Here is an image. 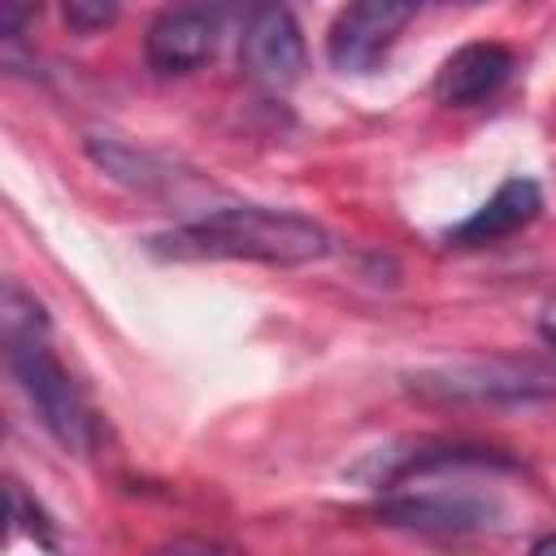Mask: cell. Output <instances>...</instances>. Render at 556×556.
Returning <instances> with one entry per match:
<instances>
[{
  "label": "cell",
  "instance_id": "ba28073f",
  "mask_svg": "<svg viewBox=\"0 0 556 556\" xmlns=\"http://www.w3.org/2000/svg\"><path fill=\"white\" fill-rule=\"evenodd\" d=\"M543 208V191L534 178H508L500 182V191L478 208L469 213L456 230H452V243L460 248H478V243H495V239H508L517 235L521 226H530Z\"/></svg>",
  "mask_w": 556,
  "mask_h": 556
},
{
  "label": "cell",
  "instance_id": "3957f363",
  "mask_svg": "<svg viewBox=\"0 0 556 556\" xmlns=\"http://www.w3.org/2000/svg\"><path fill=\"white\" fill-rule=\"evenodd\" d=\"M239 22V56L248 78L287 91L304 74V35L282 0H222Z\"/></svg>",
  "mask_w": 556,
  "mask_h": 556
},
{
  "label": "cell",
  "instance_id": "7a4b0ae2",
  "mask_svg": "<svg viewBox=\"0 0 556 556\" xmlns=\"http://www.w3.org/2000/svg\"><path fill=\"white\" fill-rule=\"evenodd\" d=\"M0 326H4V365L13 382L22 387V395L30 400L35 417L65 452L83 456L91 447V408L83 391L74 387V378L65 374V365L48 348L43 308L9 282L4 304H0Z\"/></svg>",
  "mask_w": 556,
  "mask_h": 556
},
{
  "label": "cell",
  "instance_id": "8992f818",
  "mask_svg": "<svg viewBox=\"0 0 556 556\" xmlns=\"http://www.w3.org/2000/svg\"><path fill=\"white\" fill-rule=\"evenodd\" d=\"M513 74V52L504 43H465L456 48L439 74H434V100L439 104H478L491 91L504 87V78Z\"/></svg>",
  "mask_w": 556,
  "mask_h": 556
},
{
  "label": "cell",
  "instance_id": "52a82bcc",
  "mask_svg": "<svg viewBox=\"0 0 556 556\" xmlns=\"http://www.w3.org/2000/svg\"><path fill=\"white\" fill-rule=\"evenodd\" d=\"M387 526L400 530H421V534H465V530H486L495 508L473 495H400L378 508Z\"/></svg>",
  "mask_w": 556,
  "mask_h": 556
},
{
  "label": "cell",
  "instance_id": "9c48e42d",
  "mask_svg": "<svg viewBox=\"0 0 556 556\" xmlns=\"http://www.w3.org/2000/svg\"><path fill=\"white\" fill-rule=\"evenodd\" d=\"M87 156H91L104 174H113L117 182H126V187H135V191H143V195H174V174H169V165H161L156 156H148V152H139V148L113 139V135H87Z\"/></svg>",
  "mask_w": 556,
  "mask_h": 556
},
{
  "label": "cell",
  "instance_id": "6da1fadb",
  "mask_svg": "<svg viewBox=\"0 0 556 556\" xmlns=\"http://www.w3.org/2000/svg\"><path fill=\"white\" fill-rule=\"evenodd\" d=\"M152 252L174 261H256V265H313L330 256V235L304 213L230 204L156 235Z\"/></svg>",
  "mask_w": 556,
  "mask_h": 556
},
{
  "label": "cell",
  "instance_id": "5b68a950",
  "mask_svg": "<svg viewBox=\"0 0 556 556\" xmlns=\"http://www.w3.org/2000/svg\"><path fill=\"white\" fill-rule=\"evenodd\" d=\"M217 43V4L204 0H169L143 39V52L152 61V70L161 74H187L195 65L208 61Z\"/></svg>",
  "mask_w": 556,
  "mask_h": 556
},
{
  "label": "cell",
  "instance_id": "277c9868",
  "mask_svg": "<svg viewBox=\"0 0 556 556\" xmlns=\"http://www.w3.org/2000/svg\"><path fill=\"white\" fill-rule=\"evenodd\" d=\"M417 4L421 0H348L326 35L330 65L343 74H369L417 17Z\"/></svg>",
  "mask_w": 556,
  "mask_h": 556
},
{
  "label": "cell",
  "instance_id": "8fae6325",
  "mask_svg": "<svg viewBox=\"0 0 556 556\" xmlns=\"http://www.w3.org/2000/svg\"><path fill=\"white\" fill-rule=\"evenodd\" d=\"M9 517H13V521H26V530H30L43 547H52V534H48V521H43L39 504H30L26 491H22V482H13V478H9Z\"/></svg>",
  "mask_w": 556,
  "mask_h": 556
},
{
  "label": "cell",
  "instance_id": "7c38bea8",
  "mask_svg": "<svg viewBox=\"0 0 556 556\" xmlns=\"http://www.w3.org/2000/svg\"><path fill=\"white\" fill-rule=\"evenodd\" d=\"M43 0H0V30L4 39H22V30L39 17Z\"/></svg>",
  "mask_w": 556,
  "mask_h": 556
},
{
  "label": "cell",
  "instance_id": "5bb4252c",
  "mask_svg": "<svg viewBox=\"0 0 556 556\" xmlns=\"http://www.w3.org/2000/svg\"><path fill=\"white\" fill-rule=\"evenodd\" d=\"M534 552H556V534H547V539H539V543H534Z\"/></svg>",
  "mask_w": 556,
  "mask_h": 556
},
{
  "label": "cell",
  "instance_id": "30bf717a",
  "mask_svg": "<svg viewBox=\"0 0 556 556\" xmlns=\"http://www.w3.org/2000/svg\"><path fill=\"white\" fill-rule=\"evenodd\" d=\"M61 13H65V26L70 30L96 35V30H104V26L117 22L122 0H61Z\"/></svg>",
  "mask_w": 556,
  "mask_h": 556
},
{
  "label": "cell",
  "instance_id": "4fadbf2b",
  "mask_svg": "<svg viewBox=\"0 0 556 556\" xmlns=\"http://www.w3.org/2000/svg\"><path fill=\"white\" fill-rule=\"evenodd\" d=\"M539 334H543V343H547V348H556V295L539 308Z\"/></svg>",
  "mask_w": 556,
  "mask_h": 556
}]
</instances>
